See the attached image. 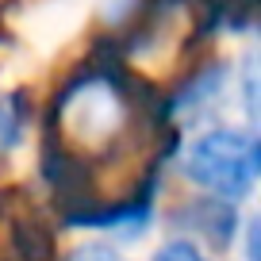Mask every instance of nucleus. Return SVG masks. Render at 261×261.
Returning a JSON list of instances; mask_svg holds the SVG:
<instances>
[{
    "label": "nucleus",
    "instance_id": "1",
    "mask_svg": "<svg viewBox=\"0 0 261 261\" xmlns=\"http://www.w3.org/2000/svg\"><path fill=\"white\" fill-rule=\"evenodd\" d=\"M257 169H261V150L257 135H250V130H230V127L207 130V135L192 139L180 154V173L227 204L246 200L253 192Z\"/></svg>",
    "mask_w": 261,
    "mask_h": 261
},
{
    "label": "nucleus",
    "instance_id": "2",
    "mask_svg": "<svg viewBox=\"0 0 261 261\" xmlns=\"http://www.w3.org/2000/svg\"><path fill=\"white\" fill-rule=\"evenodd\" d=\"M177 223L188 230H200L215 246L234 242V207L227 200H215V196H196L192 204H185L177 212Z\"/></svg>",
    "mask_w": 261,
    "mask_h": 261
},
{
    "label": "nucleus",
    "instance_id": "3",
    "mask_svg": "<svg viewBox=\"0 0 261 261\" xmlns=\"http://www.w3.org/2000/svg\"><path fill=\"white\" fill-rule=\"evenodd\" d=\"M27 92L16 89V92H0V158L12 154L23 139V127H27Z\"/></svg>",
    "mask_w": 261,
    "mask_h": 261
},
{
    "label": "nucleus",
    "instance_id": "4",
    "mask_svg": "<svg viewBox=\"0 0 261 261\" xmlns=\"http://www.w3.org/2000/svg\"><path fill=\"white\" fill-rule=\"evenodd\" d=\"M154 261H207L204 253H200V246L185 242V238H177V242H165L162 250L154 253Z\"/></svg>",
    "mask_w": 261,
    "mask_h": 261
},
{
    "label": "nucleus",
    "instance_id": "5",
    "mask_svg": "<svg viewBox=\"0 0 261 261\" xmlns=\"http://www.w3.org/2000/svg\"><path fill=\"white\" fill-rule=\"evenodd\" d=\"M65 261H119V253H115L112 246H104V242H85V246H77Z\"/></svg>",
    "mask_w": 261,
    "mask_h": 261
}]
</instances>
